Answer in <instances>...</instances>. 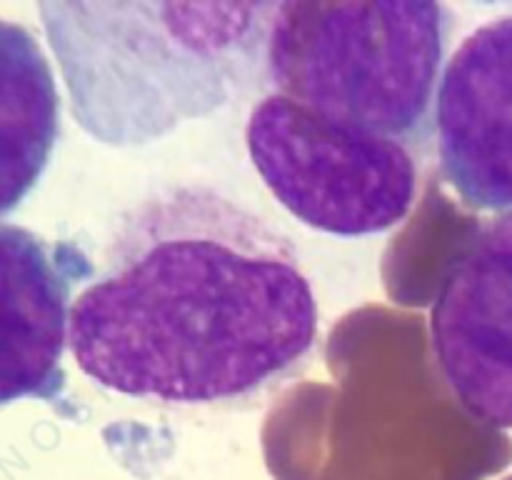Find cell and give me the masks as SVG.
I'll return each instance as SVG.
<instances>
[{
	"instance_id": "obj_6",
	"label": "cell",
	"mask_w": 512,
	"mask_h": 480,
	"mask_svg": "<svg viewBox=\"0 0 512 480\" xmlns=\"http://www.w3.org/2000/svg\"><path fill=\"white\" fill-rule=\"evenodd\" d=\"M440 170L475 210H512V13L448 58L435 100Z\"/></svg>"
},
{
	"instance_id": "obj_8",
	"label": "cell",
	"mask_w": 512,
	"mask_h": 480,
	"mask_svg": "<svg viewBox=\"0 0 512 480\" xmlns=\"http://www.w3.org/2000/svg\"><path fill=\"white\" fill-rule=\"evenodd\" d=\"M58 133L60 98L43 48L28 28L0 20V218L35 188Z\"/></svg>"
},
{
	"instance_id": "obj_2",
	"label": "cell",
	"mask_w": 512,
	"mask_h": 480,
	"mask_svg": "<svg viewBox=\"0 0 512 480\" xmlns=\"http://www.w3.org/2000/svg\"><path fill=\"white\" fill-rule=\"evenodd\" d=\"M278 3H40L75 120L115 148L223 108L265 60Z\"/></svg>"
},
{
	"instance_id": "obj_7",
	"label": "cell",
	"mask_w": 512,
	"mask_h": 480,
	"mask_svg": "<svg viewBox=\"0 0 512 480\" xmlns=\"http://www.w3.org/2000/svg\"><path fill=\"white\" fill-rule=\"evenodd\" d=\"M90 273L75 245L0 225V405L63 395L70 300Z\"/></svg>"
},
{
	"instance_id": "obj_5",
	"label": "cell",
	"mask_w": 512,
	"mask_h": 480,
	"mask_svg": "<svg viewBox=\"0 0 512 480\" xmlns=\"http://www.w3.org/2000/svg\"><path fill=\"white\" fill-rule=\"evenodd\" d=\"M435 363L470 418L512 428V210L470 235L430 310Z\"/></svg>"
},
{
	"instance_id": "obj_3",
	"label": "cell",
	"mask_w": 512,
	"mask_h": 480,
	"mask_svg": "<svg viewBox=\"0 0 512 480\" xmlns=\"http://www.w3.org/2000/svg\"><path fill=\"white\" fill-rule=\"evenodd\" d=\"M450 33L443 3H278L265 75L320 118L415 150L435 130Z\"/></svg>"
},
{
	"instance_id": "obj_9",
	"label": "cell",
	"mask_w": 512,
	"mask_h": 480,
	"mask_svg": "<svg viewBox=\"0 0 512 480\" xmlns=\"http://www.w3.org/2000/svg\"><path fill=\"white\" fill-rule=\"evenodd\" d=\"M505 480H512V475H510V478H505Z\"/></svg>"
},
{
	"instance_id": "obj_4",
	"label": "cell",
	"mask_w": 512,
	"mask_h": 480,
	"mask_svg": "<svg viewBox=\"0 0 512 480\" xmlns=\"http://www.w3.org/2000/svg\"><path fill=\"white\" fill-rule=\"evenodd\" d=\"M245 145L275 200L320 233H385L418 198V160L408 145L330 123L283 95L253 105Z\"/></svg>"
},
{
	"instance_id": "obj_1",
	"label": "cell",
	"mask_w": 512,
	"mask_h": 480,
	"mask_svg": "<svg viewBox=\"0 0 512 480\" xmlns=\"http://www.w3.org/2000/svg\"><path fill=\"white\" fill-rule=\"evenodd\" d=\"M70 308L68 348L110 393L243 408L308 363L320 310L295 245L205 185L130 210Z\"/></svg>"
}]
</instances>
